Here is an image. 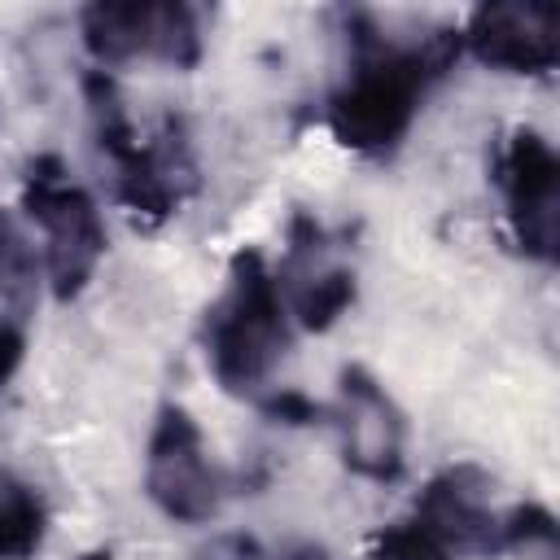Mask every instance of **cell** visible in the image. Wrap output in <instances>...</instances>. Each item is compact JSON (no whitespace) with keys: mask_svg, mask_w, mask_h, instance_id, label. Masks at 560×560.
Instances as JSON below:
<instances>
[{"mask_svg":"<svg viewBox=\"0 0 560 560\" xmlns=\"http://www.w3.org/2000/svg\"><path fill=\"white\" fill-rule=\"evenodd\" d=\"M459 57V35L438 31L398 39L368 13L350 18V66L328 96V131L354 153H394L411 131L424 96Z\"/></svg>","mask_w":560,"mask_h":560,"instance_id":"obj_1","label":"cell"},{"mask_svg":"<svg viewBox=\"0 0 560 560\" xmlns=\"http://www.w3.org/2000/svg\"><path fill=\"white\" fill-rule=\"evenodd\" d=\"M206 363L228 394H258L293 341V319L284 311L276 271L258 249L232 258L223 293L206 311Z\"/></svg>","mask_w":560,"mask_h":560,"instance_id":"obj_2","label":"cell"},{"mask_svg":"<svg viewBox=\"0 0 560 560\" xmlns=\"http://www.w3.org/2000/svg\"><path fill=\"white\" fill-rule=\"evenodd\" d=\"M22 210L44 232V276L57 302L79 298L105 254V219L92 192L70 179L57 153H39L22 179Z\"/></svg>","mask_w":560,"mask_h":560,"instance_id":"obj_3","label":"cell"},{"mask_svg":"<svg viewBox=\"0 0 560 560\" xmlns=\"http://www.w3.org/2000/svg\"><path fill=\"white\" fill-rule=\"evenodd\" d=\"M83 48L101 70L127 61H162L188 70L201 61V22L192 4L179 0H127V4H88L79 13Z\"/></svg>","mask_w":560,"mask_h":560,"instance_id":"obj_4","label":"cell"},{"mask_svg":"<svg viewBox=\"0 0 560 560\" xmlns=\"http://www.w3.org/2000/svg\"><path fill=\"white\" fill-rule=\"evenodd\" d=\"M144 490L158 503V512L179 525H201L223 503V481L210 464L206 438L179 402H166L153 420L144 446Z\"/></svg>","mask_w":560,"mask_h":560,"instance_id":"obj_5","label":"cell"},{"mask_svg":"<svg viewBox=\"0 0 560 560\" xmlns=\"http://www.w3.org/2000/svg\"><path fill=\"white\" fill-rule=\"evenodd\" d=\"M499 192L512 236L525 258L556 262L560 254V162L547 136L516 127L499 153Z\"/></svg>","mask_w":560,"mask_h":560,"instance_id":"obj_6","label":"cell"},{"mask_svg":"<svg viewBox=\"0 0 560 560\" xmlns=\"http://www.w3.org/2000/svg\"><path fill=\"white\" fill-rule=\"evenodd\" d=\"M276 284L284 298V311L298 328L306 332H324L332 328L350 306H354V267L337 262L328 254L324 228L311 214H293L289 228V249L276 267Z\"/></svg>","mask_w":560,"mask_h":560,"instance_id":"obj_7","label":"cell"},{"mask_svg":"<svg viewBox=\"0 0 560 560\" xmlns=\"http://www.w3.org/2000/svg\"><path fill=\"white\" fill-rule=\"evenodd\" d=\"M105 158L114 162V192H118V201L131 214L149 219V223H162L166 214H175L179 201L197 184V166H192V153H188L179 118H166L153 140L131 136V140L114 144Z\"/></svg>","mask_w":560,"mask_h":560,"instance_id":"obj_8","label":"cell"},{"mask_svg":"<svg viewBox=\"0 0 560 560\" xmlns=\"http://www.w3.org/2000/svg\"><path fill=\"white\" fill-rule=\"evenodd\" d=\"M337 429H341V459L350 472L368 481H398L407 468V424L385 385L368 368H346L341 372V407H337Z\"/></svg>","mask_w":560,"mask_h":560,"instance_id":"obj_9","label":"cell"},{"mask_svg":"<svg viewBox=\"0 0 560 560\" xmlns=\"http://www.w3.org/2000/svg\"><path fill=\"white\" fill-rule=\"evenodd\" d=\"M459 48H468L481 66L508 74H547L560 61V9L556 4H481L472 9Z\"/></svg>","mask_w":560,"mask_h":560,"instance_id":"obj_10","label":"cell"},{"mask_svg":"<svg viewBox=\"0 0 560 560\" xmlns=\"http://www.w3.org/2000/svg\"><path fill=\"white\" fill-rule=\"evenodd\" d=\"M433 542L455 551H503V512L490 503V477L477 464L442 468L416 499V521Z\"/></svg>","mask_w":560,"mask_h":560,"instance_id":"obj_11","label":"cell"},{"mask_svg":"<svg viewBox=\"0 0 560 560\" xmlns=\"http://www.w3.org/2000/svg\"><path fill=\"white\" fill-rule=\"evenodd\" d=\"M44 534H48L44 499L9 468H0V560H31L44 547Z\"/></svg>","mask_w":560,"mask_h":560,"instance_id":"obj_12","label":"cell"},{"mask_svg":"<svg viewBox=\"0 0 560 560\" xmlns=\"http://www.w3.org/2000/svg\"><path fill=\"white\" fill-rule=\"evenodd\" d=\"M35 280H39L35 249H31L26 236L0 214V302H9V306H18V311H31Z\"/></svg>","mask_w":560,"mask_h":560,"instance_id":"obj_13","label":"cell"},{"mask_svg":"<svg viewBox=\"0 0 560 560\" xmlns=\"http://www.w3.org/2000/svg\"><path fill=\"white\" fill-rule=\"evenodd\" d=\"M368 560H455L442 542H433L420 525H389L376 542H372V551H368Z\"/></svg>","mask_w":560,"mask_h":560,"instance_id":"obj_14","label":"cell"},{"mask_svg":"<svg viewBox=\"0 0 560 560\" xmlns=\"http://www.w3.org/2000/svg\"><path fill=\"white\" fill-rule=\"evenodd\" d=\"M22 354H26V311L0 302V385L18 372Z\"/></svg>","mask_w":560,"mask_h":560,"instance_id":"obj_15","label":"cell"},{"mask_svg":"<svg viewBox=\"0 0 560 560\" xmlns=\"http://www.w3.org/2000/svg\"><path fill=\"white\" fill-rule=\"evenodd\" d=\"M258 407H262L267 416H276L280 424H311V420L319 416V402L306 398V394H298V389H280V394H271V398H258Z\"/></svg>","mask_w":560,"mask_h":560,"instance_id":"obj_16","label":"cell"},{"mask_svg":"<svg viewBox=\"0 0 560 560\" xmlns=\"http://www.w3.org/2000/svg\"><path fill=\"white\" fill-rule=\"evenodd\" d=\"M201 560H267L249 538H223V542H214Z\"/></svg>","mask_w":560,"mask_h":560,"instance_id":"obj_17","label":"cell"},{"mask_svg":"<svg viewBox=\"0 0 560 560\" xmlns=\"http://www.w3.org/2000/svg\"><path fill=\"white\" fill-rule=\"evenodd\" d=\"M79 560H118V556H109V551H88V556H79Z\"/></svg>","mask_w":560,"mask_h":560,"instance_id":"obj_18","label":"cell"}]
</instances>
